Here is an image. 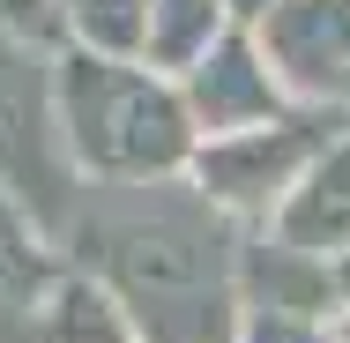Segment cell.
Here are the masks:
<instances>
[{"mask_svg": "<svg viewBox=\"0 0 350 343\" xmlns=\"http://www.w3.org/2000/svg\"><path fill=\"white\" fill-rule=\"evenodd\" d=\"M336 112H343V120H350V82H343V105H336Z\"/></svg>", "mask_w": 350, "mask_h": 343, "instance_id": "2e32d148", "label": "cell"}, {"mask_svg": "<svg viewBox=\"0 0 350 343\" xmlns=\"http://www.w3.org/2000/svg\"><path fill=\"white\" fill-rule=\"evenodd\" d=\"M336 343H350V314H336Z\"/></svg>", "mask_w": 350, "mask_h": 343, "instance_id": "9a60e30c", "label": "cell"}, {"mask_svg": "<svg viewBox=\"0 0 350 343\" xmlns=\"http://www.w3.org/2000/svg\"><path fill=\"white\" fill-rule=\"evenodd\" d=\"M60 276H68L60 231L0 172V343H38V314H45Z\"/></svg>", "mask_w": 350, "mask_h": 343, "instance_id": "8992f818", "label": "cell"}, {"mask_svg": "<svg viewBox=\"0 0 350 343\" xmlns=\"http://www.w3.org/2000/svg\"><path fill=\"white\" fill-rule=\"evenodd\" d=\"M68 45L142 60V45H149V0H68Z\"/></svg>", "mask_w": 350, "mask_h": 343, "instance_id": "30bf717a", "label": "cell"}, {"mask_svg": "<svg viewBox=\"0 0 350 343\" xmlns=\"http://www.w3.org/2000/svg\"><path fill=\"white\" fill-rule=\"evenodd\" d=\"M53 120H60V149L82 187L187 179L202 149L179 75L149 60H120V53H90V45L53 53Z\"/></svg>", "mask_w": 350, "mask_h": 343, "instance_id": "7a4b0ae2", "label": "cell"}, {"mask_svg": "<svg viewBox=\"0 0 350 343\" xmlns=\"http://www.w3.org/2000/svg\"><path fill=\"white\" fill-rule=\"evenodd\" d=\"M179 90H187L202 135H239V127H261V120L298 112V97L283 90V75L269 68V53L254 38V23H231L209 45V60L179 75Z\"/></svg>", "mask_w": 350, "mask_h": 343, "instance_id": "277c9868", "label": "cell"}, {"mask_svg": "<svg viewBox=\"0 0 350 343\" xmlns=\"http://www.w3.org/2000/svg\"><path fill=\"white\" fill-rule=\"evenodd\" d=\"M75 269L105 276L135 306L149 343H231L239 336V254L246 231L202 202L194 179L157 187H90L75 224H60Z\"/></svg>", "mask_w": 350, "mask_h": 343, "instance_id": "6da1fadb", "label": "cell"}, {"mask_svg": "<svg viewBox=\"0 0 350 343\" xmlns=\"http://www.w3.org/2000/svg\"><path fill=\"white\" fill-rule=\"evenodd\" d=\"M269 68L283 75V90L298 105H343L350 82V0H276L254 23Z\"/></svg>", "mask_w": 350, "mask_h": 343, "instance_id": "5b68a950", "label": "cell"}, {"mask_svg": "<svg viewBox=\"0 0 350 343\" xmlns=\"http://www.w3.org/2000/svg\"><path fill=\"white\" fill-rule=\"evenodd\" d=\"M0 38L60 53L68 45V0H0Z\"/></svg>", "mask_w": 350, "mask_h": 343, "instance_id": "8fae6325", "label": "cell"}, {"mask_svg": "<svg viewBox=\"0 0 350 343\" xmlns=\"http://www.w3.org/2000/svg\"><path fill=\"white\" fill-rule=\"evenodd\" d=\"M343 127V112L328 105H298L283 120L239 127V135H202L187 179L202 187V202H216L239 231H269L276 209L291 202V187L306 179V164L328 149V135Z\"/></svg>", "mask_w": 350, "mask_h": 343, "instance_id": "3957f363", "label": "cell"}, {"mask_svg": "<svg viewBox=\"0 0 350 343\" xmlns=\"http://www.w3.org/2000/svg\"><path fill=\"white\" fill-rule=\"evenodd\" d=\"M328 283H336V314H350V246L328 254Z\"/></svg>", "mask_w": 350, "mask_h": 343, "instance_id": "4fadbf2b", "label": "cell"}, {"mask_svg": "<svg viewBox=\"0 0 350 343\" xmlns=\"http://www.w3.org/2000/svg\"><path fill=\"white\" fill-rule=\"evenodd\" d=\"M239 15H231V0H149V45H142V60L164 75H187L209 60V45L231 30Z\"/></svg>", "mask_w": 350, "mask_h": 343, "instance_id": "9c48e42d", "label": "cell"}, {"mask_svg": "<svg viewBox=\"0 0 350 343\" xmlns=\"http://www.w3.org/2000/svg\"><path fill=\"white\" fill-rule=\"evenodd\" d=\"M231 343H336V321H321V314H283V306H246Z\"/></svg>", "mask_w": 350, "mask_h": 343, "instance_id": "7c38bea8", "label": "cell"}, {"mask_svg": "<svg viewBox=\"0 0 350 343\" xmlns=\"http://www.w3.org/2000/svg\"><path fill=\"white\" fill-rule=\"evenodd\" d=\"M269 8H276V0H231V15H239V23H261Z\"/></svg>", "mask_w": 350, "mask_h": 343, "instance_id": "5bb4252c", "label": "cell"}, {"mask_svg": "<svg viewBox=\"0 0 350 343\" xmlns=\"http://www.w3.org/2000/svg\"><path fill=\"white\" fill-rule=\"evenodd\" d=\"M38 343H149L135 321V306L90 269H68L53 283L45 314H38Z\"/></svg>", "mask_w": 350, "mask_h": 343, "instance_id": "ba28073f", "label": "cell"}, {"mask_svg": "<svg viewBox=\"0 0 350 343\" xmlns=\"http://www.w3.org/2000/svg\"><path fill=\"white\" fill-rule=\"evenodd\" d=\"M276 239L306 246V254H343L350 246V120L328 135V149L306 164V179L291 187V202L269 224Z\"/></svg>", "mask_w": 350, "mask_h": 343, "instance_id": "52a82bcc", "label": "cell"}]
</instances>
